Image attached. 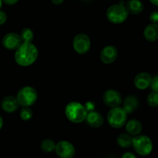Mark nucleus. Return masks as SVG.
Masks as SVG:
<instances>
[{
  "label": "nucleus",
  "instance_id": "nucleus-1",
  "mask_svg": "<svg viewBox=\"0 0 158 158\" xmlns=\"http://www.w3.org/2000/svg\"><path fill=\"white\" fill-rule=\"evenodd\" d=\"M37 57V48L32 43L23 42L15 53V60L22 67H27L33 64Z\"/></svg>",
  "mask_w": 158,
  "mask_h": 158
},
{
  "label": "nucleus",
  "instance_id": "nucleus-2",
  "mask_svg": "<svg viewBox=\"0 0 158 158\" xmlns=\"http://www.w3.org/2000/svg\"><path fill=\"white\" fill-rule=\"evenodd\" d=\"M65 115L71 123H81L86 119L88 112L86 107L81 103L71 102L65 107Z\"/></svg>",
  "mask_w": 158,
  "mask_h": 158
},
{
  "label": "nucleus",
  "instance_id": "nucleus-3",
  "mask_svg": "<svg viewBox=\"0 0 158 158\" xmlns=\"http://www.w3.org/2000/svg\"><path fill=\"white\" fill-rule=\"evenodd\" d=\"M129 16V12L126 6L123 4H114L106 12L108 20L113 24H121L125 22Z\"/></svg>",
  "mask_w": 158,
  "mask_h": 158
},
{
  "label": "nucleus",
  "instance_id": "nucleus-4",
  "mask_svg": "<svg viewBox=\"0 0 158 158\" xmlns=\"http://www.w3.org/2000/svg\"><path fill=\"white\" fill-rule=\"evenodd\" d=\"M127 115L128 114L123 107L118 106V107L112 108L108 112V123L113 128H121L127 123Z\"/></svg>",
  "mask_w": 158,
  "mask_h": 158
},
{
  "label": "nucleus",
  "instance_id": "nucleus-5",
  "mask_svg": "<svg viewBox=\"0 0 158 158\" xmlns=\"http://www.w3.org/2000/svg\"><path fill=\"white\" fill-rule=\"evenodd\" d=\"M133 149L140 156H148L153 150V143L150 138L146 135H138L133 139Z\"/></svg>",
  "mask_w": 158,
  "mask_h": 158
},
{
  "label": "nucleus",
  "instance_id": "nucleus-6",
  "mask_svg": "<svg viewBox=\"0 0 158 158\" xmlns=\"http://www.w3.org/2000/svg\"><path fill=\"white\" fill-rule=\"evenodd\" d=\"M37 92L31 86H25L19 91L17 94V101L19 106L23 107H30L35 104L37 100Z\"/></svg>",
  "mask_w": 158,
  "mask_h": 158
},
{
  "label": "nucleus",
  "instance_id": "nucleus-7",
  "mask_svg": "<svg viewBox=\"0 0 158 158\" xmlns=\"http://www.w3.org/2000/svg\"><path fill=\"white\" fill-rule=\"evenodd\" d=\"M73 48L78 54H85L91 48V40L85 33H78L73 40Z\"/></svg>",
  "mask_w": 158,
  "mask_h": 158
},
{
  "label": "nucleus",
  "instance_id": "nucleus-8",
  "mask_svg": "<svg viewBox=\"0 0 158 158\" xmlns=\"http://www.w3.org/2000/svg\"><path fill=\"white\" fill-rule=\"evenodd\" d=\"M55 152L60 158H73L75 155V148L69 141L60 140L56 143Z\"/></svg>",
  "mask_w": 158,
  "mask_h": 158
},
{
  "label": "nucleus",
  "instance_id": "nucleus-9",
  "mask_svg": "<svg viewBox=\"0 0 158 158\" xmlns=\"http://www.w3.org/2000/svg\"><path fill=\"white\" fill-rule=\"evenodd\" d=\"M102 99L106 106L110 108L118 107L122 104L123 97L119 92L115 89H108L104 92Z\"/></svg>",
  "mask_w": 158,
  "mask_h": 158
},
{
  "label": "nucleus",
  "instance_id": "nucleus-10",
  "mask_svg": "<svg viewBox=\"0 0 158 158\" xmlns=\"http://www.w3.org/2000/svg\"><path fill=\"white\" fill-rule=\"evenodd\" d=\"M23 44L20 35L16 33H10L5 35L2 39V45L4 48L10 51H15L19 48Z\"/></svg>",
  "mask_w": 158,
  "mask_h": 158
},
{
  "label": "nucleus",
  "instance_id": "nucleus-11",
  "mask_svg": "<svg viewBox=\"0 0 158 158\" xmlns=\"http://www.w3.org/2000/svg\"><path fill=\"white\" fill-rule=\"evenodd\" d=\"M117 57H118L117 48L112 45L105 47L100 53V60L102 63L106 64L113 63L116 60Z\"/></svg>",
  "mask_w": 158,
  "mask_h": 158
},
{
  "label": "nucleus",
  "instance_id": "nucleus-12",
  "mask_svg": "<svg viewBox=\"0 0 158 158\" xmlns=\"http://www.w3.org/2000/svg\"><path fill=\"white\" fill-rule=\"evenodd\" d=\"M152 76L147 72H140L135 77L134 85L139 90H145L150 87L152 81Z\"/></svg>",
  "mask_w": 158,
  "mask_h": 158
},
{
  "label": "nucleus",
  "instance_id": "nucleus-13",
  "mask_svg": "<svg viewBox=\"0 0 158 158\" xmlns=\"http://www.w3.org/2000/svg\"><path fill=\"white\" fill-rule=\"evenodd\" d=\"M1 106L5 112L12 113V112H16L19 109V104L17 101V98L10 95V96L5 97L2 99Z\"/></svg>",
  "mask_w": 158,
  "mask_h": 158
},
{
  "label": "nucleus",
  "instance_id": "nucleus-14",
  "mask_svg": "<svg viewBox=\"0 0 158 158\" xmlns=\"http://www.w3.org/2000/svg\"><path fill=\"white\" fill-rule=\"evenodd\" d=\"M86 122L90 127L93 128H98L103 124V117L98 112L92 111L89 112L86 117Z\"/></svg>",
  "mask_w": 158,
  "mask_h": 158
},
{
  "label": "nucleus",
  "instance_id": "nucleus-15",
  "mask_svg": "<svg viewBox=\"0 0 158 158\" xmlns=\"http://www.w3.org/2000/svg\"><path fill=\"white\" fill-rule=\"evenodd\" d=\"M143 130L142 123L137 119H130L126 123V130L132 136H136L140 134Z\"/></svg>",
  "mask_w": 158,
  "mask_h": 158
},
{
  "label": "nucleus",
  "instance_id": "nucleus-16",
  "mask_svg": "<svg viewBox=\"0 0 158 158\" xmlns=\"http://www.w3.org/2000/svg\"><path fill=\"white\" fill-rule=\"evenodd\" d=\"M143 36L147 41L154 42L158 40V25L150 23L146 27L143 31Z\"/></svg>",
  "mask_w": 158,
  "mask_h": 158
},
{
  "label": "nucleus",
  "instance_id": "nucleus-17",
  "mask_svg": "<svg viewBox=\"0 0 158 158\" xmlns=\"http://www.w3.org/2000/svg\"><path fill=\"white\" fill-rule=\"evenodd\" d=\"M138 105H139V101H138V98L136 96H134V95H128L124 99L123 108L127 112V114H130L133 113L137 109Z\"/></svg>",
  "mask_w": 158,
  "mask_h": 158
},
{
  "label": "nucleus",
  "instance_id": "nucleus-18",
  "mask_svg": "<svg viewBox=\"0 0 158 158\" xmlns=\"http://www.w3.org/2000/svg\"><path fill=\"white\" fill-rule=\"evenodd\" d=\"M129 13L138 15L143 11L144 5L140 0H129L126 4Z\"/></svg>",
  "mask_w": 158,
  "mask_h": 158
},
{
  "label": "nucleus",
  "instance_id": "nucleus-19",
  "mask_svg": "<svg viewBox=\"0 0 158 158\" xmlns=\"http://www.w3.org/2000/svg\"><path fill=\"white\" fill-rule=\"evenodd\" d=\"M133 137L128 133H121L117 137V143L122 148H130L133 146Z\"/></svg>",
  "mask_w": 158,
  "mask_h": 158
},
{
  "label": "nucleus",
  "instance_id": "nucleus-20",
  "mask_svg": "<svg viewBox=\"0 0 158 158\" xmlns=\"http://www.w3.org/2000/svg\"><path fill=\"white\" fill-rule=\"evenodd\" d=\"M56 143L51 139H45L40 143V148L45 153H52L55 151Z\"/></svg>",
  "mask_w": 158,
  "mask_h": 158
},
{
  "label": "nucleus",
  "instance_id": "nucleus-21",
  "mask_svg": "<svg viewBox=\"0 0 158 158\" xmlns=\"http://www.w3.org/2000/svg\"><path fill=\"white\" fill-rule=\"evenodd\" d=\"M21 39L23 40V43H32L34 38L33 32L30 28H24L21 31L20 33Z\"/></svg>",
  "mask_w": 158,
  "mask_h": 158
},
{
  "label": "nucleus",
  "instance_id": "nucleus-22",
  "mask_svg": "<svg viewBox=\"0 0 158 158\" xmlns=\"http://www.w3.org/2000/svg\"><path fill=\"white\" fill-rule=\"evenodd\" d=\"M147 103L150 107H157L158 106V93L156 92H151L147 96Z\"/></svg>",
  "mask_w": 158,
  "mask_h": 158
},
{
  "label": "nucleus",
  "instance_id": "nucleus-23",
  "mask_svg": "<svg viewBox=\"0 0 158 158\" xmlns=\"http://www.w3.org/2000/svg\"><path fill=\"white\" fill-rule=\"evenodd\" d=\"M33 115V111L30 107H23V109L20 111V113H19L21 119L24 121H28L31 119Z\"/></svg>",
  "mask_w": 158,
  "mask_h": 158
},
{
  "label": "nucleus",
  "instance_id": "nucleus-24",
  "mask_svg": "<svg viewBox=\"0 0 158 158\" xmlns=\"http://www.w3.org/2000/svg\"><path fill=\"white\" fill-rule=\"evenodd\" d=\"M150 87H151L152 90H153V92H156L158 93V75L154 76V77L152 78Z\"/></svg>",
  "mask_w": 158,
  "mask_h": 158
},
{
  "label": "nucleus",
  "instance_id": "nucleus-25",
  "mask_svg": "<svg viewBox=\"0 0 158 158\" xmlns=\"http://www.w3.org/2000/svg\"><path fill=\"white\" fill-rule=\"evenodd\" d=\"M150 21L151 23L157 24L158 25V11H153L150 15Z\"/></svg>",
  "mask_w": 158,
  "mask_h": 158
},
{
  "label": "nucleus",
  "instance_id": "nucleus-26",
  "mask_svg": "<svg viewBox=\"0 0 158 158\" xmlns=\"http://www.w3.org/2000/svg\"><path fill=\"white\" fill-rule=\"evenodd\" d=\"M7 16L3 11L0 10V25H3L6 22Z\"/></svg>",
  "mask_w": 158,
  "mask_h": 158
},
{
  "label": "nucleus",
  "instance_id": "nucleus-27",
  "mask_svg": "<svg viewBox=\"0 0 158 158\" xmlns=\"http://www.w3.org/2000/svg\"><path fill=\"white\" fill-rule=\"evenodd\" d=\"M121 158H136V155L132 152H127V153H123Z\"/></svg>",
  "mask_w": 158,
  "mask_h": 158
},
{
  "label": "nucleus",
  "instance_id": "nucleus-28",
  "mask_svg": "<svg viewBox=\"0 0 158 158\" xmlns=\"http://www.w3.org/2000/svg\"><path fill=\"white\" fill-rule=\"evenodd\" d=\"M2 2L9 6H13L19 2V0H2Z\"/></svg>",
  "mask_w": 158,
  "mask_h": 158
},
{
  "label": "nucleus",
  "instance_id": "nucleus-29",
  "mask_svg": "<svg viewBox=\"0 0 158 158\" xmlns=\"http://www.w3.org/2000/svg\"><path fill=\"white\" fill-rule=\"evenodd\" d=\"M51 1L54 5H61L64 2V0H51Z\"/></svg>",
  "mask_w": 158,
  "mask_h": 158
},
{
  "label": "nucleus",
  "instance_id": "nucleus-30",
  "mask_svg": "<svg viewBox=\"0 0 158 158\" xmlns=\"http://www.w3.org/2000/svg\"><path fill=\"white\" fill-rule=\"evenodd\" d=\"M150 2H151L153 5L156 6H158V0H150Z\"/></svg>",
  "mask_w": 158,
  "mask_h": 158
},
{
  "label": "nucleus",
  "instance_id": "nucleus-31",
  "mask_svg": "<svg viewBox=\"0 0 158 158\" xmlns=\"http://www.w3.org/2000/svg\"><path fill=\"white\" fill-rule=\"evenodd\" d=\"M2 127H3V119H2V116L0 115V130L2 128Z\"/></svg>",
  "mask_w": 158,
  "mask_h": 158
},
{
  "label": "nucleus",
  "instance_id": "nucleus-32",
  "mask_svg": "<svg viewBox=\"0 0 158 158\" xmlns=\"http://www.w3.org/2000/svg\"><path fill=\"white\" fill-rule=\"evenodd\" d=\"M2 0H0V9L2 8Z\"/></svg>",
  "mask_w": 158,
  "mask_h": 158
},
{
  "label": "nucleus",
  "instance_id": "nucleus-33",
  "mask_svg": "<svg viewBox=\"0 0 158 158\" xmlns=\"http://www.w3.org/2000/svg\"><path fill=\"white\" fill-rule=\"evenodd\" d=\"M109 158H115V157H109Z\"/></svg>",
  "mask_w": 158,
  "mask_h": 158
},
{
  "label": "nucleus",
  "instance_id": "nucleus-34",
  "mask_svg": "<svg viewBox=\"0 0 158 158\" xmlns=\"http://www.w3.org/2000/svg\"><path fill=\"white\" fill-rule=\"evenodd\" d=\"M85 1H89V0H85Z\"/></svg>",
  "mask_w": 158,
  "mask_h": 158
}]
</instances>
